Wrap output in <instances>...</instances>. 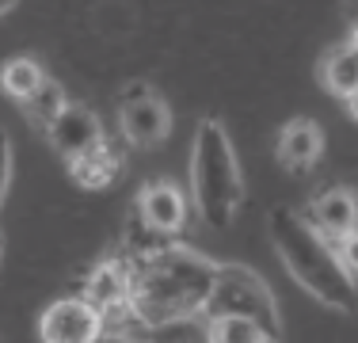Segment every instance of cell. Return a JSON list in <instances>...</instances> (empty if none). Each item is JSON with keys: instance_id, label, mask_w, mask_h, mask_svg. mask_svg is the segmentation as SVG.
<instances>
[{"instance_id": "obj_3", "label": "cell", "mask_w": 358, "mask_h": 343, "mask_svg": "<svg viewBox=\"0 0 358 343\" xmlns=\"http://www.w3.org/2000/svg\"><path fill=\"white\" fill-rule=\"evenodd\" d=\"M191 202L210 229H229L244 202V176L229 130L217 118L199 122L191 141Z\"/></svg>"}, {"instance_id": "obj_2", "label": "cell", "mask_w": 358, "mask_h": 343, "mask_svg": "<svg viewBox=\"0 0 358 343\" xmlns=\"http://www.w3.org/2000/svg\"><path fill=\"white\" fill-rule=\"evenodd\" d=\"M267 233H271V244H275L286 274L305 294L317 298L320 305L336 309V313H355L358 309L355 279L339 263V252L328 248V240L301 214H294L289 206H275L267 214Z\"/></svg>"}, {"instance_id": "obj_4", "label": "cell", "mask_w": 358, "mask_h": 343, "mask_svg": "<svg viewBox=\"0 0 358 343\" xmlns=\"http://www.w3.org/2000/svg\"><path fill=\"white\" fill-rule=\"evenodd\" d=\"M202 316H206V321H214V316H244V321H252L267 340H275V343L282 340V321H278L275 294H271V286L263 282V274H255L252 267H244V263H221L217 267L214 298H210V305Z\"/></svg>"}, {"instance_id": "obj_19", "label": "cell", "mask_w": 358, "mask_h": 343, "mask_svg": "<svg viewBox=\"0 0 358 343\" xmlns=\"http://www.w3.org/2000/svg\"><path fill=\"white\" fill-rule=\"evenodd\" d=\"M99 343H141V340H130V336H103Z\"/></svg>"}, {"instance_id": "obj_13", "label": "cell", "mask_w": 358, "mask_h": 343, "mask_svg": "<svg viewBox=\"0 0 358 343\" xmlns=\"http://www.w3.org/2000/svg\"><path fill=\"white\" fill-rule=\"evenodd\" d=\"M320 80L331 96L339 99H351L358 92V54L351 46H336L320 65Z\"/></svg>"}, {"instance_id": "obj_22", "label": "cell", "mask_w": 358, "mask_h": 343, "mask_svg": "<svg viewBox=\"0 0 358 343\" xmlns=\"http://www.w3.org/2000/svg\"><path fill=\"white\" fill-rule=\"evenodd\" d=\"M263 343H275V340H263Z\"/></svg>"}, {"instance_id": "obj_10", "label": "cell", "mask_w": 358, "mask_h": 343, "mask_svg": "<svg viewBox=\"0 0 358 343\" xmlns=\"http://www.w3.org/2000/svg\"><path fill=\"white\" fill-rule=\"evenodd\" d=\"M320 153H324V126L313 122V118H289L278 130L275 160L286 172H309Z\"/></svg>"}, {"instance_id": "obj_20", "label": "cell", "mask_w": 358, "mask_h": 343, "mask_svg": "<svg viewBox=\"0 0 358 343\" xmlns=\"http://www.w3.org/2000/svg\"><path fill=\"white\" fill-rule=\"evenodd\" d=\"M347 111H351V118H355V122H358V92H355L351 99H347Z\"/></svg>"}, {"instance_id": "obj_8", "label": "cell", "mask_w": 358, "mask_h": 343, "mask_svg": "<svg viewBox=\"0 0 358 343\" xmlns=\"http://www.w3.org/2000/svg\"><path fill=\"white\" fill-rule=\"evenodd\" d=\"M118 130L130 145L138 149H152L160 145L172 130V115H168V103L157 96H145V99H122L118 103Z\"/></svg>"}, {"instance_id": "obj_7", "label": "cell", "mask_w": 358, "mask_h": 343, "mask_svg": "<svg viewBox=\"0 0 358 343\" xmlns=\"http://www.w3.org/2000/svg\"><path fill=\"white\" fill-rule=\"evenodd\" d=\"M46 134H50L54 153H57V157H65L69 164H73V160H80V157H88L92 149L103 145V122H99V115L92 107H84V103H69V111H65V115L57 118Z\"/></svg>"}, {"instance_id": "obj_9", "label": "cell", "mask_w": 358, "mask_h": 343, "mask_svg": "<svg viewBox=\"0 0 358 343\" xmlns=\"http://www.w3.org/2000/svg\"><path fill=\"white\" fill-rule=\"evenodd\" d=\"M138 214L145 218V225H152L157 233L176 240V233L187 221V195L172 179H149L138 195Z\"/></svg>"}, {"instance_id": "obj_11", "label": "cell", "mask_w": 358, "mask_h": 343, "mask_svg": "<svg viewBox=\"0 0 358 343\" xmlns=\"http://www.w3.org/2000/svg\"><path fill=\"white\" fill-rule=\"evenodd\" d=\"M309 225L320 237H336V240L358 233V199L347 187H331V191L317 195L309 206Z\"/></svg>"}, {"instance_id": "obj_1", "label": "cell", "mask_w": 358, "mask_h": 343, "mask_svg": "<svg viewBox=\"0 0 358 343\" xmlns=\"http://www.w3.org/2000/svg\"><path fill=\"white\" fill-rule=\"evenodd\" d=\"M217 267L221 263L206 260L187 244H172L152 260L130 263L134 321H141L145 328H172V324L194 321L199 313H206L210 298H214Z\"/></svg>"}, {"instance_id": "obj_16", "label": "cell", "mask_w": 358, "mask_h": 343, "mask_svg": "<svg viewBox=\"0 0 358 343\" xmlns=\"http://www.w3.org/2000/svg\"><path fill=\"white\" fill-rule=\"evenodd\" d=\"M206 340L210 343H263L267 336L244 316H214V321H206Z\"/></svg>"}, {"instance_id": "obj_12", "label": "cell", "mask_w": 358, "mask_h": 343, "mask_svg": "<svg viewBox=\"0 0 358 343\" xmlns=\"http://www.w3.org/2000/svg\"><path fill=\"white\" fill-rule=\"evenodd\" d=\"M118 172H122V157H118L107 141L99 145V149H92L88 157H80L69 164L73 183L84 187V191H103V187H110L118 179Z\"/></svg>"}, {"instance_id": "obj_14", "label": "cell", "mask_w": 358, "mask_h": 343, "mask_svg": "<svg viewBox=\"0 0 358 343\" xmlns=\"http://www.w3.org/2000/svg\"><path fill=\"white\" fill-rule=\"evenodd\" d=\"M0 80H4V92L12 99L27 103L42 84L50 80V76L42 73V65L35 62V57H8V62H4V76H0Z\"/></svg>"}, {"instance_id": "obj_5", "label": "cell", "mask_w": 358, "mask_h": 343, "mask_svg": "<svg viewBox=\"0 0 358 343\" xmlns=\"http://www.w3.org/2000/svg\"><path fill=\"white\" fill-rule=\"evenodd\" d=\"M103 313L88 298H57L42 309L38 336L42 343H99L103 332Z\"/></svg>"}, {"instance_id": "obj_18", "label": "cell", "mask_w": 358, "mask_h": 343, "mask_svg": "<svg viewBox=\"0 0 358 343\" xmlns=\"http://www.w3.org/2000/svg\"><path fill=\"white\" fill-rule=\"evenodd\" d=\"M0 153H4V179H0V187H4V195H8V187H12V141L0 145Z\"/></svg>"}, {"instance_id": "obj_6", "label": "cell", "mask_w": 358, "mask_h": 343, "mask_svg": "<svg viewBox=\"0 0 358 343\" xmlns=\"http://www.w3.org/2000/svg\"><path fill=\"white\" fill-rule=\"evenodd\" d=\"M92 305L103 313V321H126L134 316L130 298H134V271L126 260H103L84 282V294Z\"/></svg>"}, {"instance_id": "obj_21", "label": "cell", "mask_w": 358, "mask_h": 343, "mask_svg": "<svg viewBox=\"0 0 358 343\" xmlns=\"http://www.w3.org/2000/svg\"><path fill=\"white\" fill-rule=\"evenodd\" d=\"M347 46H351L355 54H358V23H355V27H351V42H347Z\"/></svg>"}, {"instance_id": "obj_17", "label": "cell", "mask_w": 358, "mask_h": 343, "mask_svg": "<svg viewBox=\"0 0 358 343\" xmlns=\"http://www.w3.org/2000/svg\"><path fill=\"white\" fill-rule=\"evenodd\" d=\"M339 263L347 267V274H351V279L358 274V233L339 240Z\"/></svg>"}, {"instance_id": "obj_15", "label": "cell", "mask_w": 358, "mask_h": 343, "mask_svg": "<svg viewBox=\"0 0 358 343\" xmlns=\"http://www.w3.org/2000/svg\"><path fill=\"white\" fill-rule=\"evenodd\" d=\"M65 111H69V99H65V88L57 80H46L35 96L23 103V115H27L35 126H42V130H50Z\"/></svg>"}]
</instances>
